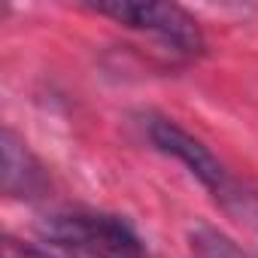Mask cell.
<instances>
[{"label": "cell", "instance_id": "6", "mask_svg": "<svg viewBox=\"0 0 258 258\" xmlns=\"http://www.w3.org/2000/svg\"><path fill=\"white\" fill-rule=\"evenodd\" d=\"M22 258H85V255H76V252H64V249H55V246H46V243H31V246H22L19 249Z\"/></svg>", "mask_w": 258, "mask_h": 258}, {"label": "cell", "instance_id": "4", "mask_svg": "<svg viewBox=\"0 0 258 258\" xmlns=\"http://www.w3.org/2000/svg\"><path fill=\"white\" fill-rule=\"evenodd\" d=\"M0 146H4V191L10 198H37L46 188V176L31 149L10 127L0 137Z\"/></svg>", "mask_w": 258, "mask_h": 258}, {"label": "cell", "instance_id": "2", "mask_svg": "<svg viewBox=\"0 0 258 258\" xmlns=\"http://www.w3.org/2000/svg\"><path fill=\"white\" fill-rule=\"evenodd\" d=\"M146 134L152 140V146L164 155H173L176 161H182L188 167V173L228 210V213H240V216H249L258 201L252 195H246L234 179L231 173L225 170V164L195 137L188 134L185 127H179L173 118H164V115H146L143 121Z\"/></svg>", "mask_w": 258, "mask_h": 258}, {"label": "cell", "instance_id": "5", "mask_svg": "<svg viewBox=\"0 0 258 258\" xmlns=\"http://www.w3.org/2000/svg\"><path fill=\"white\" fill-rule=\"evenodd\" d=\"M188 249L191 258H255L240 243H234L228 234H222L213 225H195L188 231Z\"/></svg>", "mask_w": 258, "mask_h": 258}, {"label": "cell", "instance_id": "3", "mask_svg": "<svg viewBox=\"0 0 258 258\" xmlns=\"http://www.w3.org/2000/svg\"><path fill=\"white\" fill-rule=\"evenodd\" d=\"M97 16H106L124 28H134L164 40L173 52L201 55L204 34L198 22L176 4H131V0H112V4H91Z\"/></svg>", "mask_w": 258, "mask_h": 258}, {"label": "cell", "instance_id": "1", "mask_svg": "<svg viewBox=\"0 0 258 258\" xmlns=\"http://www.w3.org/2000/svg\"><path fill=\"white\" fill-rule=\"evenodd\" d=\"M40 243L85 258H146L143 240L118 216L94 210H58L37 225Z\"/></svg>", "mask_w": 258, "mask_h": 258}]
</instances>
